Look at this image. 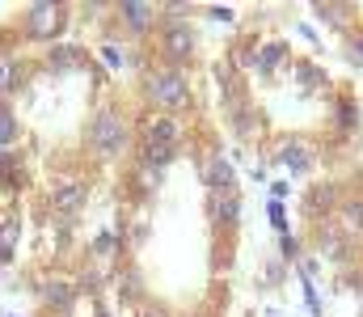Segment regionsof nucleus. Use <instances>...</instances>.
<instances>
[{
    "mask_svg": "<svg viewBox=\"0 0 363 317\" xmlns=\"http://www.w3.org/2000/svg\"><path fill=\"white\" fill-rule=\"evenodd\" d=\"M131 140H135V131H131L123 106H97L93 123L85 127V144H89L93 157H97V161H114V157L127 152Z\"/></svg>",
    "mask_w": 363,
    "mask_h": 317,
    "instance_id": "obj_1",
    "label": "nucleus"
},
{
    "mask_svg": "<svg viewBox=\"0 0 363 317\" xmlns=\"http://www.w3.org/2000/svg\"><path fill=\"white\" fill-rule=\"evenodd\" d=\"M68 26V9L64 4H26L17 13V30L26 43H47L60 38V30Z\"/></svg>",
    "mask_w": 363,
    "mask_h": 317,
    "instance_id": "obj_2",
    "label": "nucleus"
},
{
    "mask_svg": "<svg viewBox=\"0 0 363 317\" xmlns=\"http://www.w3.org/2000/svg\"><path fill=\"white\" fill-rule=\"evenodd\" d=\"M274 165H279L283 174L304 178V174L317 165V148H313L308 140H283V148H274Z\"/></svg>",
    "mask_w": 363,
    "mask_h": 317,
    "instance_id": "obj_3",
    "label": "nucleus"
},
{
    "mask_svg": "<svg viewBox=\"0 0 363 317\" xmlns=\"http://www.w3.org/2000/svg\"><path fill=\"white\" fill-rule=\"evenodd\" d=\"M47 204H51V211H55L60 220L77 216L81 204H85V187H81V178H60V182H51V187H47Z\"/></svg>",
    "mask_w": 363,
    "mask_h": 317,
    "instance_id": "obj_4",
    "label": "nucleus"
},
{
    "mask_svg": "<svg viewBox=\"0 0 363 317\" xmlns=\"http://www.w3.org/2000/svg\"><path fill=\"white\" fill-rule=\"evenodd\" d=\"M114 17H118L131 34H148V30L161 21V13L148 9V4H114Z\"/></svg>",
    "mask_w": 363,
    "mask_h": 317,
    "instance_id": "obj_5",
    "label": "nucleus"
},
{
    "mask_svg": "<svg viewBox=\"0 0 363 317\" xmlns=\"http://www.w3.org/2000/svg\"><path fill=\"white\" fill-rule=\"evenodd\" d=\"M17 144V110L0 98V152Z\"/></svg>",
    "mask_w": 363,
    "mask_h": 317,
    "instance_id": "obj_6",
    "label": "nucleus"
},
{
    "mask_svg": "<svg viewBox=\"0 0 363 317\" xmlns=\"http://www.w3.org/2000/svg\"><path fill=\"white\" fill-rule=\"evenodd\" d=\"M347 55L363 68V30H347Z\"/></svg>",
    "mask_w": 363,
    "mask_h": 317,
    "instance_id": "obj_7",
    "label": "nucleus"
},
{
    "mask_svg": "<svg viewBox=\"0 0 363 317\" xmlns=\"http://www.w3.org/2000/svg\"><path fill=\"white\" fill-rule=\"evenodd\" d=\"M267 216H271V224L279 228V233H287V211H283V204H279V199H271V204H267Z\"/></svg>",
    "mask_w": 363,
    "mask_h": 317,
    "instance_id": "obj_8",
    "label": "nucleus"
},
{
    "mask_svg": "<svg viewBox=\"0 0 363 317\" xmlns=\"http://www.w3.org/2000/svg\"><path fill=\"white\" fill-rule=\"evenodd\" d=\"M0 317H4V313H0Z\"/></svg>",
    "mask_w": 363,
    "mask_h": 317,
    "instance_id": "obj_9",
    "label": "nucleus"
}]
</instances>
